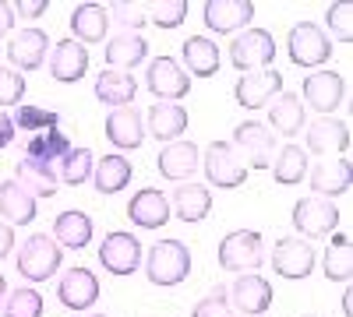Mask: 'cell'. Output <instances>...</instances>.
<instances>
[{"instance_id": "cell-10", "label": "cell", "mask_w": 353, "mask_h": 317, "mask_svg": "<svg viewBox=\"0 0 353 317\" xmlns=\"http://www.w3.org/2000/svg\"><path fill=\"white\" fill-rule=\"evenodd\" d=\"M301 92L314 113H321V117H332V113L346 102V78L339 71H311L301 85Z\"/></svg>"}, {"instance_id": "cell-23", "label": "cell", "mask_w": 353, "mask_h": 317, "mask_svg": "<svg viewBox=\"0 0 353 317\" xmlns=\"http://www.w3.org/2000/svg\"><path fill=\"white\" fill-rule=\"evenodd\" d=\"M141 120H145V131H149L152 138H159V141H166V145H170V141H181V134L191 124L188 109L181 102H156Z\"/></svg>"}, {"instance_id": "cell-39", "label": "cell", "mask_w": 353, "mask_h": 317, "mask_svg": "<svg viewBox=\"0 0 353 317\" xmlns=\"http://www.w3.org/2000/svg\"><path fill=\"white\" fill-rule=\"evenodd\" d=\"M11 120H14V127H21V131H36V134H43V131L61 127V113H57V109H46V106L21 102V106H14Z\"/></svg>"}, {"instance_id": "cell-46", "label": "cell", "mask_w": 353, "mask_h": 317, "mask_svg": "<svg viewBox=\"0 0 353 317\" xmlns=\"http://www.w3.org/2000/svg\"><path fill=\"white\" fill-rule=\"evenodd\" d=\"M46 8H50V0H18V4H14V18L18 14L21 18H43Z\"/></svg>"}, {"instance_id": "cell-27", "label": "cell", "mask_w": 353, "mask_h": 317, "mask_svg": "<svg viewBox=\"0 0 353 317\" xmlns=\"http://www.w3.org/2000/svg\"><path fill=\"white\" fill-rule=\"evenodd\" d=\"M181 61L188 78H212L219 71V46L209 36H191L181 46Z\"/></svg>"}, {"instance_id": "cell-43", "label": "cell", "mask_w": 353, "mask_h": 317, "mask_svg": "<svg viewBox=\"0 0 353 317\" xmlns=\"http://www.w3.org/2000/svg\"><path fill=\"white\" fill-rule=\"evenodd\" d=\"M25 78L11 67H0V109H11V106H21L25 99Z\"/></svg>"}, {"instance_id": "cell-34", "label": "cell", "mask_w": 353, "mask_h": 317, "mask_svg": "<svg viewBox=\"0 0 353 317\" xmlns=\"http://www.w3.org/2000/svg\"><path fill=\"white\" fill-rule=\"evenodd\" d=\"M71 32L78 36V43H103L110 32V11L103 4H78L71 11Z\"/></svg>"}, {"instance_id": "cell-48", "label": "cell", "mask_w": 353, "mask_h": 317, "mask_svg": "<svg viewBox=\"0 0 353 317\" xmlns=\"http://www.w3.org/2000/svg\"><path fill=\"white\" fill-rule=\"evenodd\" d=\"M11 250H14V229H11L4 219H0V261H4Z\"/></svg>"}, {"instance_id": "cell-16", "label": "cell", "mask_w": 353, "mask_h": 317, "mask_svg": "<svg viewBox=\"0 0 353 317\" xmlns=\"http://www.w3.org/2000/svg\"><path fill=\"white\" fill-rule=\"evenodd\" d=\"M46 50H50V36L43 28H21V32L11 36V43H8V64L18 74L39 71L46 64Z\"/></svg>"}, {"instance_id": "cell-5", "label": "cell", "mask_w": 353, "mask_h": 317, "mask_svg": "<svg viewBox=\"0 0 353 317\" xmlns=\"http://www.w3.org/2000/svg\"><path fill=\"white\" fill-rule=\"evenodd\" d=\"M286 53H290V61L297 64L301 71L307 67H318V64H329V56H332V39L321 32V25L314 21H297L290 28V36H286Z\"/></svg>"}, {"instance_id": "cell-47", "label": "cell", "mask_w": 353, "mask_h": 317, "mask_svg": "<svg viewBox=\"0 0 353 317\" xmlns=\"http://www.w3.org/2000/svg\"><path fill=\"white\" fill-rule=\"evenodd\" d=\"M14 120H11V113H4V109H0V152H4L8 145H11V141H14Z\"/></svg>"}, {"instance_id": "cell-19", "label": "cell", "mask_w": 353, "mask_h": 317, "mask_svg": "<svg viewBox=\"0 0 353 317\" xmlns=\"http://www.w3.org/2000/svg\"><path fill=\"white\" fill-rule=\"evenodd\" d=\"M106 141H110L113 149H121V155L124 152H138L141 141H145V120H141V113L134 106L113 109L110 117H106Z\"/></svg>"}, {"instance_id": "cell-37", "label": "cell", "mask_w": 353, "mask_h": 317, "mask_svg": "<svg viewBox=\"0 0 353 317\" xmlns=\"http://www.w3.org/2000/svg\"><path fill=\"white\" fill-rule=\"evenodd\" d=\"M71 149H74L71 138H68L61 127H53V131H43V134H36L32 141H28L25 155H32V159H43V162H53V166H57Z\"/></svg>"}, {"instance_id": "cell-2", "label": "cell", "mask_w": 353, "mask_h": 317, "mask_svg": "<svg viewBox=\"0 0 353 317\" xmlns=\"http://www.w3.org/2000/svg\"><path fill=\"white\" fill-rule=\"evenodd\" d=\"M61 265H64V247L50 233H32L21 243L18 261H14V268L25 282H50L61 272Z\"/></svg>"}, {"instance_id": "cell-44", "label": "cell", "mask_w": 353, "mask_h": 317, "mask_svg": "<svg viewBox=\"0 0 353 317\" xmlns=\"http://www.w3.org/2000/svg\"><path fill=\"white\" fill-rule=\"evenodd\" d=\"M110 21H117L124 28V32H141L145 21H149V14H145L138 4H128V0H117V4H110Z\"/></svg>"}, {"instance_id": "cell-15", "label": "cell", "mask_w": 353, "mask_h": 317, "mask_svg": "<svg viewBox=\"0 0 353 317\" xmlns=\"http://www.w3.org/2000/svg\"><path fill=\"white\" fill-rule=\"evenodd\" d=\"M201 18H205V28H209V32H219V36L244 32V28H251L254 4L251 0H205Z\"/></svg>"}, {"instance_id": "cell-45", "label": "cell", "mask_w": 353, "mask_h": 317, "mask_svg": "<svg viewBox=\"0 0 353 317\" xmlns=\"http://www.w3.org/2000/svg\"><path fill=\"white\" fill-rule=\"evenodd\" d=\"M188 0H163V4H156L152 8V21L159 25V28H181L184 25V18H188Z\"/></svg>"}, {"instance_id": "cell-9", "label": "cell", "mask_w": 353, "mask_h": 317, "mask_svg": "<svg viewBox=\"0 0 353 317\" xmlns=\"http://www.w3.org/2000/svg\"><path fill=\"white\" fill-rule=\"evenodd\" d=\"M145 89L156 96V102H176V99L191 96V78L181 67V61H173V56L163 53L145 67Z\"/></svg>"}, {"instance_id": "cell-17", "label": "cell", "mask_w": 353, "mask_h": 317, "mask_svg": "<svg viewBox=\"0 0 353 317\" xmlns=\"http://www.w3.org/2000/svg\"><path fill=\"white\" fill-rule=\"evenodd\" d=\"M57 300H61L68 310H88L99 303V278L88 268H68L61 275V285H57Z\"/></svg>"}, {"instance_id": "cell-6", "label": "cell", "mask_w": 353, "mask_h": 317, "mask_svg": "<svg viewBox=\"0 0 353 317\" xmlns=\"http://www.w3.org/2000/svg\"><path fill=\"white\" fill-rule=\"evenodd\" d=\"M201 169H205V177H209V184L219 187V190H237V187L248 184V166L241 162L237 149H233L230 141H219V138L205 149Z\"/></svg>"}, {"instance_id": "cell-52", "label": "cell", "mask_w": 353, "mask_h": 317, "mask_svg": "<svg viewBox=\"0 0 353 317\" xmlns=\"http://www.w3.org/2000/svg\"><path fill=\"white\" fill-rule=\"evenodd\" d=\"M304 317H318V314H304Z\"/></svg>"}, {"instance_id": "cell-24", "label": "cell", "mask_w": 353, "mask_h": 317, "mask_svg": "<svg viewBox=\"0 0 353 317\" xmlns=\"http://www.w3.org/2000/svg\"><path fill=\"white\" fill-rule=\"evenodd\" d=\"M170 212L181 219V222H201V219H209L212 212V190L205 187V184H176L173 197H170Z\"/></svg>"}, {"instance_id": "cell-13", "label": "cell", "mask_w": 353, "mask_h": 317, "mask_svg": "<svg viewBox=\"0 0 353 317\" xmlns=\"http://www.w3.org/2000/svg\"><path fill=\"white\" fill-rule=\"evenodd\" d=\"M141 257H145V250L134 233H106V240L99 243V265L117 278L134 275L141 268Z\"/></svg>"}, {"instance_id": "cell-12", "label": "cell", "mask_w": 353, "mask_h": 317, "mask_svg": "<svg viewBox=\"0 0 353 317\" xmlns=\"http://www.w3.org/2000/svg\"><path fill=\"white\" fill-rule=\"evenodd\" d=\"M314 261H318V254H314V247L304 237H283L272 247V261L269 265L276 268L279 278L301 282V278H307L314 272Z\"/></svg>"}, {"instance_id": "cell-28", "label": "cell", "mask_w": 353, "mask_h": 317, "mask_svg": "<svg viewBox=\"0 0 353 317\" xmlns=\"http://www.w3.org/2000/svg\"><path fill=\"white\" fill-rule=\"evenodd\" d=\"M36 212H39L36 197L28 194L14 177L0 184V219H4L8 226H11V222H14V226H28V222L36 219Z\"/></svg>"}, {"instance_id": "cell-41", "label": "cell", "mask_w": 353, "mask_h": 317, "mask_svg": "<svg viewBox=\"0 0 353 317\" xmlns=\"http://www.w3.org/2000/svg\"><path fill=\"white\" fill-rule=\"evenodd\" d=\"M191 317H233V307H230V296H226V285H216L209 289L194 307H191Z\"/></svg>"}, {"instance_id": "cell-51", "label": "cell", "mask_w": 353, "mask_h": 317, "mask_svg": "<svg viewBox=\"0 0 353 317\" xmlns=\"http://www.w3.org/2000/svg\"><path fill=\"white\" fill-rule=\"evenodd\" d=\"M88 317H110V314H88Z\"/></svg>"}, {"instance_id": "cell-1", "label": "cell", "mask_w": 353, "mask_h": 317, "mask_svg": "<svg viewBox=\"0 0 353 317\" xmlns=\"http://www.w3.org/2000/svg\"><path fill=\"white\" fill-rule=\"evenodd\" d=\"M141 265H145V275H149L152 285L170 289V285H181L191 275V250H188V243L166 237V240H156L149 247V254L141 257Z\"/></svg>"}, {"instance_id": "cell-7", "label": "cell", "mask_w": 353, "mask_h": 317, "mask_svg": "<svg viewBox=\"0 0 353 317\" xmlns=\"http://www.w3.org/2000/svg\"><path fill=\"white\" fill-rule=\"evenodd\" d=\"M233 149H237L241 162L251 169H269L272 155H276V134L265 127L261 120H244L233 127Z\"/></svg>"}, {"instance_id": "cell-26", "label": "cell", "mask_w": 353, "mask_h": 317, "mask_svg": "<svg viewBox=\"0 0 353 317\" xmlns=\"http://www.w3.org/2000/svg\"><path fill=\"white\" fill-rule=\"evenodd\" d=\"M14 180L32 194V197H53L61 180H57V166L32 159V155H21V162L14 166Z\"/></svg>"}, {"instance_id": "cell-32", "label": "cell", "mask_w": 353, "mask_h": 317, "mask_svg": "<svg viewBox=\"0 0 353 317\" xmlns=\"http://www.w3.org/2000/svg\"><path fill=\"white\" fill-rule=\"evenodd\" d=\"M53 240L71 250H85L92 243V219H88V212H78V208L61 212L53 219Z\"/></svg>"}, {"instance_id": "cell-49", "label": "cell", "mask_w": 353, "mask_h": 317, "mask_svg": "<svg viewBox=\"0 0 353 317\" xmlns=\"http://www.w3.org/2000/svg\"><path fill=\"white\" fill-rule=\"evenodd\" d=\"M11 28H14V4L0 0V36H8Z\"/></svg>"}, {"instance_id": "cell-33", "label": "cell", "mask_w": 353, "mask_h": 317, "mask_svg": "<svg viewBox=\"0 0 353 317\" xmlns=\"http://www.w3.org/2000/svg\"><path fill=\"white\" fill-rule=\"evenodd\" d=\"M134 96H138V81H134V74H128V71H113V67H110V71H103V74L96 78V99L106 102V106H113V109L131 106Z\"/></svg>"}, {"instance_id": "cell-8", "label": "cell", "mask_w": 353, "mask_h": 317, "mask_svg": "<svg viewBox=\"0 0 353 317\" xmlns=\"http://www.w3.org/2000/svg\"><path fill=\"white\" fill-rule=\"evenodd\" d=\"M290 222L301 237L307 240H321V237H332L336 226H339V208L332 205L329 197H301L290 212Z\"/></svg>"}, {"instance_id": "cell-4", "label": "cell", "mask_w": 353, "mask_h": 317, "mask_svg": "<svg viewBox=\"0 0 353 317\" xmlns=\"http://www.w3.org/2000/svg\"><path fill=\"white\" fill-rule=\"evenodd\" d=\"M272 61H276V39H272L269 28H244L241 36H233L230 64L241 74L265 71V67H272Z\"/></svg>"}, {"instance_id": "cell-42", "label": "cell", "mask_w": 353, "mask_h": 317, "mask_svg": "<svg viewBox=\"0 0 353 317\" xmlns=\"http://www.w3.org/2000/svg\"><path fill=\"white\" fill-rule=\"evenodd\" d=\"M325 25L336 43H353V4H332L325 11Z\"/></svg>"}, {"instance_id": "cell-30", "label": "cell", "mask_w": 353, "mask_h": 317, "mask_svg": "<svg viewBox=\"0 0 353 317\" xmlns=\"http://www.w3.org/2000/svg\"><path fill=\"white\" fill-rule=\"evenodd\" d=\"M134 177V169H131V159L121 155V152H110L103 155L96 166H92V187L99 194H121Z\"/></svg>"}, {"instance_id": "cell-18", "label": "cell", "mask_w": 353, "mask_h": 317, "mask_svg": "<svg viewBox=\"0 0 353 317\" xmlns=\"http://www.w3.org/2000/svg\"><path fill=\"white\" fill-rule=\"evenodd\" d=\"M163 180H173V184H188L198 166H201V149L194 145V141H170V145L159 152L156 159Z\"/></svg>"}, {"instance_id": "cell-31", "label": "cell", "mask_w": 353, "mask_h": 317, "mask_svg": "<svg viewBox=\"0 0 353 317\" xmlns=\"http://www.w3.org/2000/svg\"><path fill=\"white\" fill-rule=\"evenodd\" d=\"M149 56V43L138 32H124V36H110L106 39V64H113V71H134L138 64H145Z\"/></svg>"}, {"instance_id": "cell-22", "label": "cell", "mask_w": 353, "mask_h": 317, "mask_svg": "<svg viewBox=\"0 0 353 317\" xmlns=\"http://www.w3.org/2000/svg\"><path fill=\"white\" fill-rule=\"evenodd\" d=\"M304 141H307L304 152H311V155H329V152L343 155L350 149V127H346V120H336V117H318L307 124Z\"/></svg>"}, {"instance_id": "cell-29", "label": "cell", "mask_w": 353, "mask_h": 317, "mask_svg": "<svg viewBox=\"0 0 353 317\" xmlns=\"http://www.w3.org/2000/svg\"><path fill=\"white\" fill-rule=\"evenodd\" d=\"M307 184L314 190V197H339L350 190V159H336V162H318L307 169Z\"/></svg>"}, {"instance_id": "cell-36", "label": "cell", "mask_w": 353, "mask_h": 317, "mask_svg": "<svg viewBox=\"0 0 353 317\" xmlns=\"http://www.w3.org/2000/svg\"><path fill=\"white\" fill-rule=\"evenodd\" d=\"M92 166H96L92 152L78 145V149H71L61 162H57V180L68 184V187H81V184L92 180Z\"/></svg>"}, {"instance_id": "cell-3", "label": "cell", "mask_w": 353, "mask_h": 317, "mask_svg": "<svg viewBox=\"0 0 353 317\" xmlns=\"http://www.w3.org/2000/svg\"><path fill=\"white\" fill-rule=\"evenodd\" d=\"M258 265H265V240L258 229H233L219 240V268L244 275Z\"/></svg>"}, {"instance_id": "cell-50", "label": "cell", "mask_w": 353, "mask_h": 317, "mask_svg": "<svg viewBox=\"0 0 353 317\" xmlns=\"http://www.w3.org/2000/svg\"><path fill=\"white\" fill-rule=\"evenodd\" d=\"M4 296H8V278L0 275V303H4Z\"/></svg>"}, {"instance_id": "cell-38", "label": "cell", "mask_w": 353, "mask_h": 317, "mask_svg": "<svg viewBox=\"0 0 353 317\" xmlns=\"http://www.w3.org/2000/svg\"><path fill=\"white\" fill-rule=\"evenodd\" d=\"M321 268H325L329 282H350V275H353V254H350V237L346 233H332V243L325 250Z\"/></svg>"}, {"instance_id": "cell-11", "label": "cell", "mask_w": 353, "mask_h": 317, "mask_svg": "<svg viewBox=\"0 0 353 317\" xmlns=\"http://www.w3.org/2000/svg\"><path fill=\"white\" fill-rule=\"evenodd\" d=\"M226 296H230V307L241 310L248 317H261L265 310L272 307L276 300V289L269 278H261L258 272H244L233 278V285H226Z\"/></svg>"}, {"instance_id": "cell-40", "label": "cell", "mask_w": 353, "mask_h": 317, "mask_svg": "<svg viewBox=\"0 0 353 317\" xmlns=\"http://www.w3.org/2000/svg\"><path fill=\"white\" fill-rule=\"evenodd\" d=\"M4 317H43V296L32 285H21V289L4 296Z\"/></svg>"}, {"instance_id": "cell-35", "label": "cell", "mask_w": 353, "mask_h": 317, "mask_svg": "<svg viewBox=\"0 0 353 317\" xmlns=\"http://www.w3.org/2000/svg\"><path fill=\"white\" fill-rule=\"evenodd\" d=\"M269 169H272L276 184L293 187V184H304L307 169H311V159H307V152H304L301 145H283V149L276 152V162H272Z\"/></svg>"}, {"instance_id": "cell-25", "label": "cell", "mask_w": 353, "mask_h": 317, "mask_svg": "<svg viewBox=\"0 0 353 317\" xmlns=\"http://www.w3.org/2000/svg\"><path fill=\"white\" fill-rule=\"evenodd\" d=\"M307 124V113H304V102L297 92H279L272 102H269V127L272 134H283V138H293L301 134Z\"/></svg>"}, {"instance_id": "cell-14", "label": "cell", "mask_w": 353, "mask_h": 317, "mask_svg": "<svg viewBox=\"0 0 353 317\" xmlns=\"http://www.w3.org/2000/svg\"><path fill=\"white\" fill-rule=\"evenodd\" d=\"M279 92H283V74L276 67L241 74V81L233 85V99H237V106H244V109H265Z\"/></svg>"}, {"instance_id": "cell-21", "label": "cell", "mask_w": 353, "mask_h": 317, "mask_svg": "<svg viewBox=\"0 0 353 317\" xmlns=\"http://www.w3.org/2000/svg\"><path fill=\"white\" fill-rule=\"evenodd\" d=\"M88 74V50L78 39H61L50 53V78L61 85H74Z\"/></svg>"}, {"instance_id": "cell-20", "label": "cell", "mask_w": 353, "mask_h": 317, "mask_svg": "<svg viewBox=\"0 0 353 317\" xmlns=\"http://www.w3.org/2000/svg\"><path fill=\"white\" fill-rule=\"evenodd\" d=\"M170 197L156 187H141L131 201H128V219L138 229H163L170 222Z\"/></svg>"}]
</instances>
